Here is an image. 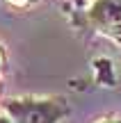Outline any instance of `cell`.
Wrapping results in <instances>:
<instances>
[{
	"instance_id": "1",
	"label": "cell",
	"mask_w": 121,
	"mask_h": 123,
	"mask_svg": "<svg viewBox=\"0 0 121 123\" xmlns=\"http://www.w3.org/2000/svg\"><path fill=\"white\" fill-rule=\"evenodd\" d=\"M2 107L14 123H57L69 112L59 98H18L7 100Z\"/></svg>"
},
{
	"instance_id": "2",
	"label": "cell",
	"mask_w": 121,
	"mask_h": 123,
	"mask_svg": "<svg viewBox=\"0 0 121 123\" xmlns=\"http://www.w3.org/2000/svg\"><path fill=\"white\" fill-rule=\"evenodd\" d=\"M89 18L103 34L121 41V0H98L91 7Z\"/></svg>"
},
{
	"instance_id": "3",
	"label": "cell",
	"mask_w": 121,
	"mask_h": 123,
	"mask_svg": "<svg viewBox=\"0 0 121 123\" xmlns=\"http://www.w3.org/2000/svg\"><path fill=\"white\" fill-rule=\"evenodd\" d=\"M0 123H14V121H12V119H9V116H5V114H2V112H0Z\"/></svg>"
},
{
	"instance_id": "4",
	"label": "cell",
	"mask_w": 121,
	"mask_h": 123,
	"mask_svg": "<svg viewBox=\"0 0 121 123\" xmlns=\"http://www.w3.org/2000/svg\"><path fill=\"white\" fill-rule=\"evenodd\" d=\"M12 2H18V5H23V2H27V0H12Z\"/></svg>"
}]
</instances>
